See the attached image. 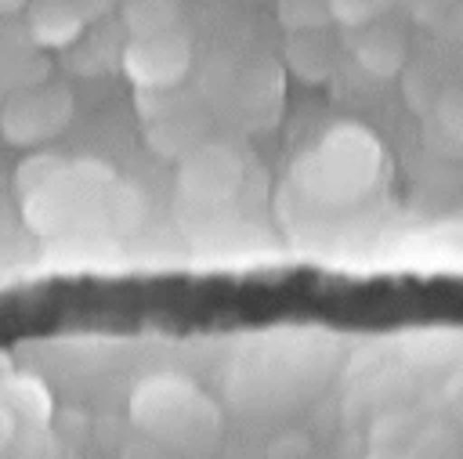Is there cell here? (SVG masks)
Returning <instances> with one entry per match:
<instances>
[{
    "mask_svg": "<svg viewBox=\"0 0 463 459\" xmlns=\"http://www.w3.org/2000/svg\"><path fill=\"white\" fill-rule=\"evenodd\" d=\"M25 0H0V11H14V7H22Z\"/></svg>",
    "mask_w": 463,
    "mask_h": 459,
    "instance_id": "10",
    "label": "cell"
},
{
    "mask_svg": "<svg viewBox=\"0 0 463 459\" xmlns=\"http://www.w3.org/2000/svg\"><path fill=\"white\" fill-rule=\"evenodd\" d=\"M69 119V94L65 90H29L14 98L4 112V134L18 145H36L61 130Z\"/></svg>",
    "mask_w": 463,
    "mask_h": 459,
    "instance_id": "4",
    "label": "cell"
},
{
    "mask_svg": "<svg viewBox=\"0 0 463 459\" xmlns=\"http://www.w3.org/2000/svg\"><path fill=\"white\" fill-rule=\"evenodd\" d=\"M29 29L40 43L47 47H61L69 40L80 36V14L69 7V4H58V0H47V4H36L33 14H29Z\"/></svg>",
    "mask_w": 463,
    "mask_h": 459,
    "instance_id": "6",
    "label": "cell"
},
{
    "mask_svg": "<svg viewBox=\"0 0 463 459\" xmlns=\"http://www.w3.org/2000/svg\"><path fill=\"white\" fill-rule=\"evenodd\" d=\"M358 58H362V65H369L373 72H394L398 61H402V47H398V40H394L391 33L380 29V43H376V36H369V43L358 47Z\"/></svg>",
    "mask_w": 463,
    "mask_h": 459,
    "instance_id": "9",
    "label": "cell"
},
{
    "mask_svg": "<svg viewBox=\"0 0 463 459\" xmlns=\"http://www.w3.org/2000/svg\"><path fill=\"white\" fill-rule=\"evenodd\" d=\"M0 405L11 412V419L33 423V426L47 423V416H51V398L36 379H11L0 390Z\"/></svg>",
    "mask_w": 463,
    "mask_h": 459,
    "instance_id": "7",
    "label": "cell"
},
{
    "mask_svg": "<svg viewBox=\"0 0 463 459\" xmlns=\"http://www.w3.org/2000/svg\"><path fill=\"white\" fill-rule=\"evenodd\" d=\"M181 184L195 199H224L239 184V159L221 148L195 152L181 170Z\"/></svg>",
    "mask_w": 463,
    "mask_h": 459,
    "instance_id": "5",
    "label": "cell"
},
{
    "mask_svg": "<svg viewBox=\"0 0 463 459\" xmlns=\"http://www.w3.org/2000/svg\"><path fill=\"white\" fill-rule=\"evenodd\" d=\"M130 412L137 426H148L159 437H184L217 423L213 405L177 376H152L148 383H141L130 398Z\"/></svg>",
    "mask_w": 463,
    "mask_h": 459,
    "instance_id": "2",
    "label": "cell"
},
{
    "mask_svg": "<svg viewBox=\"0 0 463 459\" xmlns=\"http://www.w3.org/2000/svg\"><path fill=\"white\" fill-rule=\"evenodd\" d=\"M380 173V141L362 126H336L307 159V184L333 202L358 199Z\"/></svg>",
    "mask_w": 463,
    "mask_h": 459,
    "instance_id": "1",
    "label": "cell"
},
{
    "mask_svg": "<svg viewBox=\"0 0 463 459\" xmlns=\"http://www.w3.org/2000/svg\"><path fill=\"white\" fill-rule=\"evenodd\" d=\"M174 18H177L174 0H130V7H127V22L134 29V40L174 33Z\"/></svg>",
    "mask_w": 463,
    "mask_h": 459,
    "instance_id": "8",
    "label": "cell"
},
{
    "mask_svg": "<svg viewBox=\"0 0 463 459\" xmlns=\"http://www.w3.org/2000/svg\"><path fill=\"white\" fill-rule=\"evenodd\" d=\"M127 72L134 83L141 87H170L184 76L188 69V43L174 33H163V36H137L130 47H127V58H123Z\"/></svg>",
    "mask_w": 463,
    "mask_h": 459,
    "instance_id": "3",
    "label": "cell"
}]
</instances>
